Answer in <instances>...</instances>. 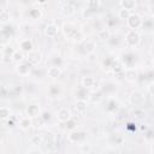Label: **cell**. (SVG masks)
I'll return each mask as SVG.
<instances>
[{
	"label": "cell",
	"mask_w": 154,
	"mask_h": 154,
	"mask_svg": "<svg viewBox=\"0 0 154 154\" xmlns=\"http://www.w3.org/2000/svg\"><path fill=\"white\" fill-rule=\"evenodd\" d=\"M140 40H141V36L140 34L136 31V30H131L126 34L125 36V42L129 47H135L140 43Z\"/></svg>",
	"instance_id": "6da1fadb"
},
{
	"label": "cell",
	"mask_w": 154,
	"mask_h": 154,
	"mask_svg": "<svg viewBox=\"0 0 154 154\" xmlns=\"http://www.w3.org/2000/svg\"><path fill=\"white\" fill-rule=\"evenodd\" d=\"M126 24H128L129 28H131V29L135 30V29H137V28H140L142 25V19L136 13L135 14H130V17L126 19Z\"/></svg>",
	"instance_id": "7a4b0ae2"
},
{
	"label": "cell",
	"mask_w": 154,
	"mask_h": 154,
	"mask_svg": "<svg viewBox=\"0 0 154 154\" xmlns=\"http://www.w3.org/2000/svg\"><path fill=\"white\" fill-rule=\"evenodd\" d=\"M57 118H58V120L59 122H61V123H67L70 119H71V113H70V111L67 109V108H60L59 111H58V116H57Z\"/></svg>",
	"instance_id": "3957f363"
},
{
	"label": "cell",
	"mask_w": 154,
	"mask_h": 154,
	"mask_svg": "<svg viewBox=\"0 0 154 154\" xmlns=\"http://www.w3.org/2000/svg\"><path fill=\"white\" fill-rule=\"evenodd\" d=\"M84 132H81V131H72L70 132L69 135V141L72 142V143H77L82 140H84Z\"/></svg>",
	"instance_id": "277c9868"
},
{
	"label": "cell",
	"mask_w": 154,
	"mask_h": 154,
	"mask_svg": "<svg viewBox=\"0 0 154 154\" xmlns=\"http://www.w3.org/2000/svg\"><path fill=\"white\" fill-rule=\"evenodd\" d=\"M143 100H144V97H143L142 93H140V91H135L130 96V101L132 105H141L143 102Z\"/></svg>",
	"instance_id": "5b68a950"
},
{
	"label": "cell",
	"mask_w": 154,
	"mask_h": 154,
	"mask_svg": "<svg viewBox=\"0 0 154 154\" xmlns=\"http://www.w3.org/2000/svg\"><path fill=\"white\" fill-rule=\"evenodd\" d=\"M58 29H59V28H58L55 24H49V25L46 26L45 34H46V36H48V37H54V36H57V34H58Z\"/></svg>",
	"instance_id": "8992f818"
},
{
	"label": "cell",
	"mask_w": 154,
	"mask_h": 154,
	"mask_svg": "<svg viewBox=\"0 0 154 154\" xmlns=\"http://www.w3.org/2000/svg\"><path fill=\"white\" fill-rule=\"evenodd\" d=\"M76 30H77V29H75L71 24H65V25H63V32H64V35H65L66 37L72 38L73 35H75V32H76Z\"/></svg>",
	"instance_id": "52a82bcc"
},
{
	"label": "cell",
	"mask_w": 154,
	"mask_h": 154,
	"mask_svg": "<svg viewBox=\"0 0 154 154\" xmlns=\"http://www.w3.org/2000/svg\"><path fill=\"white\" fill-rule=\"evenodd\" d=\"M47 73H48V76L52 77V78H58V77H60V75H61V69H60L59 66H51V67H48Z\"/></svg>",
	"instance_id": "ba28073f"
},
{
	"label": "cell",
	"mask_w": 154,
	"mask_h": 154,
	"mask_svg": "<svg viewBox=\"0 0 154 154\" xmlns=\"http://www.w3.org/2000/svg\"><path fill=\"white\" fill-rule=\"evenodd\" d=\"M19 47H20V49L23 51V52H26L28 54L30 53V52H32V42L30 41V40H23L22 42H20V45H19Z\"/></svg>",
	"instance_id": "9c48e42d"
},
{
	"label": "cell",
	"mask_w": 154,
	"mask_h": 154,
	"mask_svg": "<svg viewBox=\"0 0 154 154\" xmlns=\"http://www.w3.org/2000/svg\"><path fill=\"white\" fill-rule=\"evenodd\" d=\"M38 112H40L38 105L32 103V105H29V106L26 107V113H28L29 117H37V116H38Z\"/></svg>",
	"instance_id": "30bf717a"
},
{
	"label": "cell",
	"mask_w": 154,
	"mask_h": 154,
	"mask_svg": "<svg viewBox=\"0 0 154 154\" xmlns=\"http://www.w3.org/2000/svg\"><path fill=\"white\" fill-rule=\"evenodd\" d=\"M124 76H125V78L126 79H129V81H135V79H137V77H138V75H137V71L135 70V69H126L125 71H124Z\"/></svg>",
	"instance_id": "8fae6325"
},
{
	"label": "cell",
	"mask_w": 154,
	"mask_h": 154,
	"mask_svg": "<svg viewBox=\"0 0 154 154\" xmlns=\"http://www.w3.org/2000/svg\"><path fill=\"white\" fill-rule=\"evenodd\" d=\"M17 72L20 76H26L30 73V65L29 64H20L17 66Z\"/></svg>",
	"instance_id": "7c38bea8"
},
{
	"label": "cell",
	"mask_w": 154,
	"mask_h": 154,
	"mask_svg": "<svg viewBox=\"0 0 154 154\" xmlns=\"http://www.w3.org/2000/svg\"><path fill=\"white\" fill-rule=\"evenodd\" d=\"M41 59V54L37 52H30L28 54V61L29 64H37Z\"/></svg>",
	"instance_id": "4fadbf2b"
},
{
	"label": "cell",
	"mask_w": 154,
	"mask_h": 154,
	"mask_svg": "<svg viewBox=\"0 0 154 154\" xmlns=\"http://www.w3.org/2000/svg\"><path fill=\"white\" fill-rule=\"evenodd\" d=\"M82 84H83V87L87 89V88H91V87H94V84H95V78L94 77H91V76H87V77H84L83 79H82Z\"/></svg>",
	"instance_id": "5bb4252c"
},
{
	"label": "cell",
	"mask_w": 154,
	"mask_h": 154,
	"mask_svg": "<svg viewBox=\"0 0 154 154\" xmlns=\"http://www.w3.org/2000/svg\"><path fill=\"white\" fill-rule=\"evenodd\" d=\"M63 13L64 14H66V16H71V14H73V12H75V7L70 4V2H63Z\"/></svg>",
	"instance_id": "9a60e30c"
},
{
	"label": "cell",
	"mask_w": 154,
	"mask_h": 154,
	"mask_svg": "<svg viewBox=\"0 0 154 154\" xmlns=\"http://www.w3.org/2000/svg\"><path fill=\"white\" fill-rule=\"evenodd\" d=\"M76 109H77L78 113H84L87 111V101L85 100H77Z\"/></svg>",
	"instance_id": "2e32d148"
},
{
	"label": "cell",
	"mask_w": 154,
	"mask_h": 154,
	"mask_svg": "<svg viewBox=\"0 0 154 154\" xmlns=\"http://www.w3.org/2000/svg\"><path fill=\"white\" fill-rule=\"evenodd\" d=\"M31 125H32V122H31V119H30L29 117H25V118L20 119V122H19V126H20V129H23V130H28Z\"/></svg>",
	"instance_id": "e0dca14e"
},
{
	"label": "cell",
	"mask_w": 154,
	"mask_h": 154,
	"mask_svg": "<svg viewBox=\"0 0 154 154\" xmlns=\"http://www.w3.org/2000/svg\"><path fill=\"white\" fill-rule=\"evenodd\" d=\"M120 6H123V8L128 10V11H130V10L135 8V6H136V1H134V0H125V1H120Z\"/></svg>",
	"instance_id": "ac0fdd59"
},
{
	"label": "cell",
	"mask_w": 154,
	"mask_h": 154,
	"mask_svg": "<svg viewBox=\"0 0 154 154\" xmlns=\"http://www.w3.org/2000/svg\"><path fill=\"white\" fill-rule=\"evenodd\" d=\"M97 36H99V38H101L102 41H109V38H111V34H109V31H108L107 29L100 30L99 34H97Z\"/></svg>",
	"instance_id": "d6986e66"
},
{
	"label": "cell",
	"mask_w": 154,
	"mask_h": 154,
	"mask_svg": "<svg viewBox=\"0 0 154 154\" xmlns=\"http://www.w3.org/2000/svg\"><path fill=\"white\" fill-rule=\"evenodd\" d=\"M106 109L108 112H116L118 109V102L116 100H109L107 102V106H106Z\"/></svg>",
	"instance_id": "ffe728a7"
},
{
	"label": "cell",
	"mask_w": 154,
	"mask_h": 154,
	"mask_svg": "<svg viewBox=\"0 0 154 154\" xmlns=\"http://www.w3.org/2000/svg\"><path fill=\"white\" fill-rule=\"evenodd\" d=\"M43 136H41V135H32L31 136V138H30V142H31V144H35V146H38V144H41L42 142H43Z\"/></svg>",
	"instance_id": "44dd1931"
},
{
	"label": "cell",
	"mask_w": 154,
	"mask_h": 154,
	"mask_svg": "<svg viewBox=\"0 0 154 154\" xmlns=\"http://www.w3.org/2000/svg\"><path fill=\"white\" fill-rule=\"evenodd\" d=\"M49 94H51V96H53V97L58 96V95L60 94V87L57 85V84H52V85L49 87Z\"/></svg>",
	"instance_id": "7402d4cb"
},
{
	"label": "cell",
	"mask_w": 154,
	"mask_h": 154,
	"mask_svg": "<svg viewBox=\"0 0 154 154\" xmlns=\"http://www.w3.org/2000/svg\"><path fill=\"white\" fill-rule=\"evenodd\" d=\"M94 48H95V43L93 42V41H87L85 42V45H84V49H85V52H87V54H89V53H93L94 52Z\"/></svg>",
	"instance_id": "603a6c76"
},
{
	"label": "cell",
	"mask_w": 154,
	"mask_h": 154,
	"mask_svg": "<svg viewBox=\"0 0 154 154\" xmlns=\"http://www.w3.org/2000/svg\"><path fill=\"white\" fill-rule=\"evenodd\" d=\"M0 112H1V119H2V122H5V120L10 117V108L2 106L1 109H0Z\"/></svg>",
	"instance_id": "cb8c5ba5"
},
{
	"label": "cell",
	"mask_w": 154,
	"mask_h": 154,
	"mask_svg": "<svg viewBox=\"0 0 154 154\" xmlns=\"http://www.w3.org/2000/svg\"><path fill=\"white\" fill-rule=\"evenodd\" d=\"M118 16H119L120 19H128V18L130 17V11H128V10H125V8H120Z\"/></svg>",
	"instance_id": "d4e9b609"
},
{
	"label": "cell",
	"mask_w": 154,
	"mask_h": 154,
	"mask_svg": "<svg viewBox=\"0 0 154 154\" xmlns=\"http://www.w3.org/2000/svg\"><path fill=\"white\" fill-rule=\"evenodd\" d=\"M12 59H13L14 61H20V60H23V53L19 52V51H16V52L13 53V55H12Z\"/></svg>",
	"instance_id": "484cf974"
},
{
	"label": "cell",
	"mask_w": 154,
	"mask_h": 154,
	"mask_svg": "<svg viewBox=\"0 0 154 154\" xmlns=\"http://www.w3.org/2000/svg\"><path fill=\"white\" fill-rule=\"evenodd\" d=\"M101 5V2L100 1H89V2H87V6H88V10H94L93 7H99Z\"/></svg>",
	"instance_id": "4316f807"
},
{
	"label": "cell",
	"mask_w": 154,
	"mask_h": 154,
	"mask_svg": "<svg viewBox=\"0 0 154 154\" xmlns=\"http://www.w3.org/2000/svg\"><path fill=\"white\" fill-rule=\"evenodd\" d=\"M111 67H112V70H113L116 73H117V72H120V71L123 70V69H122L120 63H114V61H113V64H112V66H111Z\"/></svg>",
	"instance_id": "83f0119b"
},
{
	"label": "cell",
	"mask_w": 154,
	"mask_h": 154,
	"mask_svg": "<svg viewBox=\"0 0 154 154\" xmlns=\"http://www.w3.org/2000/svg\"><path fill=\"white\" fill-rule=\"evenodd\" d=\"M0 18H1V22H2V23H5V22L8 19V14H7V11H6V10H1Z\"/></svg>",
	"instance_id": "f1b7e54d"
},
{
	"label": "cell",
	"mask_w": 154,
	"mask_h": 154,
	"mask_svg": "<svg viewBox=\"0 0 154 154\" xmlns=\"http://www.w3.org/2000/svg\"><path fill=\"white\" fill-rule=\"evenodd\" d=\"M30 16H31V17H34V18H38V17L41 16V12H40V10L34 8V10H31V11H30Z\"/></svg>",
	"instance_id": "f546056e"
},
{
	"label": "cell",
	"mask_w": 154,
	"mask_h": 154,
	"mask_svg": "<svg viewBox=\"0 0 154 154\" xmlns=\"http://www.w3.org/2000/svg\"><path fill=\"white\" fill-rule=\"evenodd\" d=\"M41 117H42V119H43L45 122H47V120H49V119H51V113L46 111V112H43V113H42V116H41Z\"/></svg>",
	"instance_id": "4dcf8cb0"
},
{
	"label": "cell",
	"mask_w": 154,
	"mask_h": 154,
	"mask_svg": "<svg viewBox=\"0 0 154 154\" xmlns=\"http://www.w3.org/2000/svg\"><path fill=\"white\" fill-rule=\"evenodd\" d=\"M148 91H149V94L154 95V82H152V83L149 84V87H148Z\"/></svg>",
	"instance_id": "1f68e13d"
},
{
	"label": "cell",
	"mask_w": 154,
	"mask_h": 154,
	"mask_svg": "<svg viewBox=\"0 0 154 154\" xmlns=\"http://www.w3.org/2000/svg\"><path fill=\"white\" fill-rule=\"evenodd\" d=\"M82 150L83 152H90V146L89 144H82Z\"/></svg>",
	"instance_id": "d6a6232c"
},
{
	"label": "cell",
	"mask_w": 154,
	"mask_h": 154,
	"mask_svg": "<svg viewBox=\"0 0 154 154\" xmlns=\"http://www.w3.org/2000/svg\"><path fill=\"white\" fill-rule=\"evenodd\" d=\"M152 134H153V131L149 130V131L147 132V135H146V138H147V140H152V138H154V136H153Z\"/></svg>",
	"instance_id": "836d02e7"
},
{
	"label": "cell",
	"mask_w": 154,
	"mask_h": 154,
	"mask_svg": "<svg viewBox=\"0 0 154 154\" xmlns=\"http://www.w3.org/2000/svg\"><path fill=\"white\" fill-rule=\"evenodd\" d=\"M105 154H117V152H116L114 149H108V150H107Z\"/></svg>",
	"instance_id": "e575fe53"
},
{
	"label": "cell",
	"mask_w": 154,
	"mask_h": 154,
	"mask_svg": "<svg viewBox=\"0 0 154 154\" xmlns=\"http://www.w3.org/2000/svg\"><path fill=\"white\" fill-rule=\"evenodd\" d=\"M7 124H8V126H13V122H10V120H8Z\"/></svg>",
	"instance_id": "d590c367"
},
{
	"label": "cell",
	"mask_w": 154,
	"mask_h": 154,
	"mask_svg": "<svg viewBox=\"0 0 154 154\" xmlns=\"http://www.w3.org/2000/svg\"><path fill=\"white\" fill-rule=\"evenodd\" d=\"M31 154H41V153L37 152V150H34V152H31Z\"/></svg>",
	"instance_id": "8d00e7d4"
},
{
	"label": "cell",
	"mask_w": 154,
	"mask_h": 154,
	"mask_svg": "<svg viewBox=\"0 0 154 154\" xmlns=\"http://www.w3.org/2000/svg\"><path fill=\"white\" fill-rule=\"evenodd\" d=\"M47 154H57V153H55V152H48Z\"/></svg>",
	"instance_id": "74e56055"
},
{
	"label": "cell",
	"mask_w": 154,
	"mask_h": 154,
	"mask_svg": "<svg viewBox=\"0 0 154 154\" xmlns=\"http://www.w3.org/2000/svg\"><path fill=\"white\" fill-rule=\"evenodd\" d=\"M150 10H152V13H153V14H154V6H153V7H152V8H150Z\"/></svg>",
	"instance_id": "f35d334b"
},
{
	"label": "cell",
	"mask_w": 154,
	"mask_h": 154,
	"mask_svg": "<svg viewBox=\"0 0 154 154\" xmlns=\"http://www.w3.org/2000/svg\"><path fill=\"white\" fill-rule=\"evenodd\" d=\"M152 150H153V153H154V144H153V147H152Z\"/></svg>",
	"instance_id": "ab89813d"
},
{
	"label": "cell",
	"mask_w": 154,
	"mask_h": 154,
	"mask_svg": "<svg viewBox=\"0 0 154 154\" xmlns=\"http://www.w3.org/2000/svg\"><path fill=\"white\" fill-rule=\"evenodd\" d=\"M153 66H154V59H153Z\"/></svg>",
	"instance_id": "60d3db41"
}]
</instances>
